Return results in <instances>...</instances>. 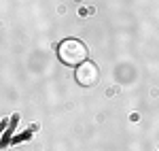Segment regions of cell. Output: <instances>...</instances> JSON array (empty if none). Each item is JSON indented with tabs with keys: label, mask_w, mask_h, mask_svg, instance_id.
<instances>
[{
	"label": "cell",
	"mask_w": 159,
	"mask_h": 151,
	"mask_svg": "<svg viewBox=\"0 0 159 151\" xmlns=\"http://www.w3.org/2000/svg\"><path fill=\"white\" fill-rule=\"evenodd\" d=\"M57 55L66 66H81L83 62H87V47L76 38H66L57 47Z\"/></svg>",
	"instance_id": "6da1fadb"
},
{
	"label": "cell",
	"mask_w": 159,
	"mask_h": 151,
	"mask_svg": "<svg viewBox=\"0 0 159 151\" xmlns=\"http://www.w3.org/2000/svg\"><path fill=\"white\" fill-rule=\"evenodd\" d=\"M76 81H79V85H83V87H93L96 83L100 81V70L98 66L93 62H83L81 66H76Z\"/></svg>",
	"instance_id": "7a4b0ae2"
}]
</instances>
